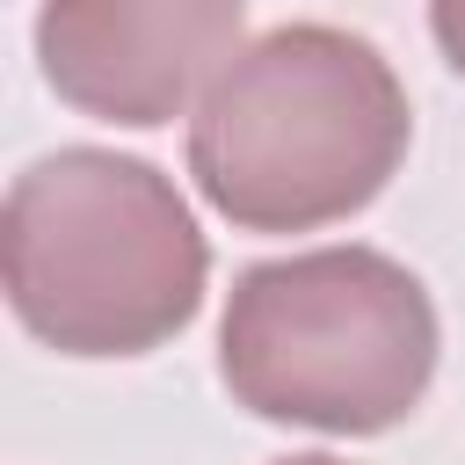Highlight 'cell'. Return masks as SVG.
<instances>
[{"instance_id": "obj_4", "label": "cell", "mask_w": 465, "mask_h": 465, "mask_svg": "<svg viewBox=\"0 0 465 465\" xmlns=\"http://www.w3.org/2000/svg\"><path fill=\"white\" fill-rule=\"evenodd\" d=\"M240 0H174V7H44L36 51L44 80L116 124H160L189 102V87L240 51Z\"/></svg>"}, {"instance_id": "obj_3", "label": "cell", "mask_w": 465, "mask_h": 465, "mask_svg": "<svg viewBox=\"0 0 465 465\" xmlns=\"http://www.w3.org/2000/svg\"><path fill=\"white\" fill-rule=\"evenodd\" d=\"M218 371L262 421L371 436L414 414L436 371V305L378 247H312L232 283Z\"/></svg>"}, {"instance_id": "obj_1", "label": "cell", "mask_w": 465, "mask_h": 465, "mask_svg": "<svg viewBox=\"0 0 465 465\" xmlns=\"http://www.w3.org/2000/svg\"><path fill=\"white\" fill-rule=\"evenodd\" d=\"M407 153V94L378 44L334 22L247 36L189 124L196 189L254 232H305L363 211Z\"/></svg>"}, {"instance_id": "obj_5", "label": "cell", "mask_w": 465, "mask_h": 465, "mask_svg": "<svg viewBox=\"0 0 465 465\" xmlns=\"http://www.w3.org/2000/svg\"><path fill=\"white\" fill-rule=\"evenodd\" d=\"M429 29H436V44L450 51V65L465 73V0H443V7L429 15Z\"/></svg>"}, {"instance_id": "obj_2", "label": "cell", "mask_w": 465, "mask_h": 465, "mask_svg": "<svg viewBox=\"0 0 465 465\" xmlns=\"http://www.w3.org/2000/svg\"><path fill=\"white\" fill-rule=\"evenodd\" d=\"M203 232L174 182L124 153H44L0 211V283L15 320L65 356H138L189 327Z\"/></svg>"}, {"instance_id": "obj_6", "label": "cell", "mask_w": 465, "mask_h": 465, "mask_svg": "<svg viewBox=\"0 0 465 465\" xmlns=\"http://www.w3.org/2000/svg\"><path fill=\"white\" fill-rule=\"evenodd\" d=\"M276 465H341V458H320V450H305V458H276Z\"/></svg>"}]
</instances>
